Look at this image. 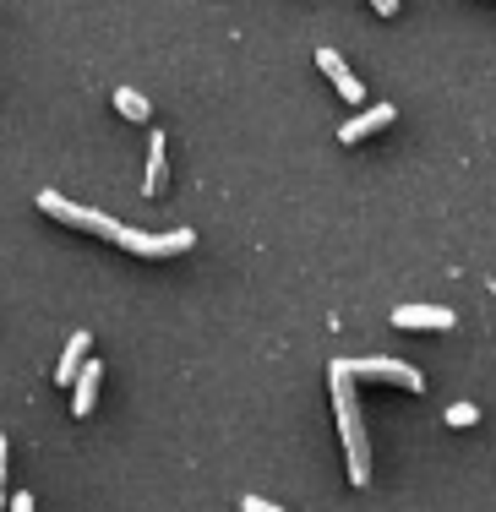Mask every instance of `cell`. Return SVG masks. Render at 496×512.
I'll list each match as a JSON object with an SVG mask.
<instances>
[{"label":"cell","instance_id":"4","mask_svg":"<svg viewBox=\"0 0 496 512\" xmlns=\"http://www.w3.org/2000/svg\"><path fill=\"white\" fill-rule=\"evenodd\" d=\"M115 246H126L131 256H186L197 246V235L191 229H169V235H142V229H120Z\"/></svg>","mask_w":496,"mask_h":512},{"label":"cell","instance_id":"14","mask_svg":"<svg viewBox=\"0 0 496 512\" xmlns=\"http://www.w3.org/2000/svg\"><path fill=\"white\" fill-rule=\"evenodd\" d=\"M240 512H284V507L262 502V496H240Z\"/></svg>","mask_w":496,"mask_h":512},{"label":"cell","instance_id":"11","mask_svg":"<svg viewBox=\"0 0 496 512\" xmlns=\"http://www.w3.org/2000/svg\"><path fill=\"white\" fill-rule=\"evenodd\" d=\"M115 109L131 120V126H148L153 120V109H148V99H142L137 88H115Z\"/></svg>","mask_w":496,"mask_h":512},{"label":"cell","instance_id":"12","mask_svg":"<svg viewBox=\"0 0 496 512\" xmlns=\"http://www.w3.org/2000/svg\"><path fill=\"white\" fill-rule=\"evenodd\" d=\"M475 420H480L475 404H453V409H447V425H458V431H464V425H475Z\"/></svg>","mask_w":496,"mask_h":512},{"label":"cell","instance_id":"5","mask_svg":"<svg viewBox=\"0 0 496 512\" xmlns=\"http://www.w3.org/2000/svg\"><path fill=\"white\" fill-rule=\"evenodd\" d=\"M317 66H322V77L333 82V93H338L344 104H366V82H360L355 71L344 66V55H338L333 44H322V50H317Z\"/></svg>","mask_w":496,"mask_h":512},{"label":"cell","instance_id":"9","mask_svg":"<svg viewBox=\"0 0 496 512\" xmlns=\"http://www.w3.org/2000/svg\"><path fill=\"white\" fill-rule=\"evenodd\" d=\"M169 186V158H164V131L148 137V175H142V197H159Z\"/></svg>","mask_w":496,"mask_h":512},{"label":"cell","instance_id":"8","mask_svg":"<svg viewBox=\"0 0 496 512\" xmlns=\"http://www.w3.org/2000/svg\"><path fill=\"white\" fill-rule=\"evenodd\" d=\"M453 322H458V316L447 311V306H398V311H393V327H409V333H415V327H431V333H447Z\"/></svg>","mask_w":496,"mask_h":512},{"label":"cell","instance_id":"2","mask_svg":"<svg viewBox=\"0 0 496 512\" xmlns=\"http://www.w3.org/2000/svg\"><path fill=\"white\" fill-rule=\"evenodd\" d=\"M39 213L55 218V224H66V229H82V235H93V240H120V229H126V224H115L110 213L82 207V202L60 197V191H39Z\"/></svg>","mask_w":496,"mask_h":512},{"label":"cell","instance_id":"1","mask_svg":"<svg viewBox=\"0 0 496 512\" xmlns=\"http://www.w3.org/2000/svg\"><path fill=\"white\" fill-rule=\"evenodd\" d=\"M328 387H333L338 436H344V453H349V485H371V436H366V420H360V398H355L344 360L328 365Z\"/></svg>","mask_w":496,"mask_h":512},{"label":"cell","instance_id":"3","mask_svg":"<svg viewBox=\"0 0 496 512\" xmlns=\"http://www.w3.org/2000/svg\"><path fill=\"white\" fill-rule=\"evenodd\" d=\"M349 382H387V387H404V393H426V376L404 360H387V355H371V360H344Z\"/></svg>","mask_w":496,"mask_h":512},{"label":"cell","instance_id":"17","mask_svg":"<svg viewBox=\"0 0 496 512\" xmlns=\"http://www.w3.org/2000/svg\"><path fill=\"white\" fill-rule=\"evenodd\" d=\"M0 512H6V491H0Z\"/></svg>","mask_w":496,"mask_h":512},{"label":"cell","instance_id":"15","mask_svg":"<svg viewBox=\"0 0 496 512\" xmlns=\"http://www.w3.org/2000/svg\"><path fill=\"white\" fill-rule=\"evenodd\" d=\"M377 6V17H398V0H371Z\"/></svg>","mask_w":496,"mask_h":512},{"label":"cell","instance_id":"10","mask_svg":"<svg viewBox=\"0 0 496 512\" xmlns=\"http://www.w3.org/2000/svg\"><path fill=\"white\" fill-rule=\"evenodd\" d=\"M88 349H93V333H71L66 355H60V365H55V382H60V387L77 382V371H82V360H88Z\"/></svg>","mask_w":496,"mask_h":512},{"label":"cell","instance_id":"7","mask_svg":"<svg viewBox=\"0 0 496 512\" xmlns=\"http://www.w3.org/2000/svg\"><path fill=\"white\" fill-rule=\"evenodd\" d=\"M99 387H104V365L99 360H82L77 382H71V414H77V420H88V414H93V404H99Z\"/></svg>","mask_w":496,"mask_h":512},{"label":"cell","instance_id":"13","mask_svg":"<svg viewBox=\"0 0 496 512\" xmlns=\"http://www.w3.org/2000/svg\"><path fill=\"white\" fill-rule=\"evenodd\" d=\"M6 512H39V507H33L28 491H11V496H6Z\"/></svg>","mask_w":496,"mask_h":512},{"label":"cell","instance_id":"16","mask_svg":"<svg viewBox=\"0 0 496 512\" xmlns=\"http://www.w3.org/2000/svg\"><path fill=\"white\" fill-rule=\"evenodd\" d=\"M6 458H11V447H6V436H0V491H6Z\"/></svg>","mask_w":496,"mask_h":512},{"label":"cell","instance_id":"6","mask_svg":"<svg viewBox=\"0 0 496 512\" xmlns=\"http://www.w3.org/2000/svg\"><path fill=\"white\" fill-rule=\"evenodd\" d=\"M398 120V109L393 104H371V109H360V115H349L344 126H338V142L344 148H355V142H366V137H377L382 126H393Z\"/></svg>","mask_w":496,"mask_h":512}]
</instances>
